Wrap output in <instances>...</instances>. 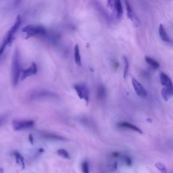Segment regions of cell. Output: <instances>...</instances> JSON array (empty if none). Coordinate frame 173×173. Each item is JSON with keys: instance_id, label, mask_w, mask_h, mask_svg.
Segmentation results:
<instances>
[{"instance_id": "ac0fdd59", "label": "cell", "mask_w": 173, "mask_h": 173, "mask_svg": "<svg viewBox=\"0 0 173 173\" xmlns=\"http://www.w3.org/2000/svg\"><path fill=\"white\" fill-rule=\"evenodd\" d=\"M57 154H58L60 156H61L62 158H64V159H67L69 160L70 158V155H69L68 152L65 150L64 149H60L58 150L57 151Z\"/></svg>"}, {"instance_id": "6da1fadb", "label": "cell", "mask_w": 173, "mask_h": 173, "mask_svg": "<svg viewBox=\"0 0 173 173\" xmlns=\"http://www.w3.org/2000/svg\"><path fill=\"white\" fill-rule=\"evenodd\" d=\"M22 72L21 60L20 51L18 49H16L14 52L12 62H11V83L14 86H16L21 79Z\"/></svg>"}, {"instance_id": "44dd1931", "label": "cell", "mask_w": 173, "mask_h": 173, "mask_svg": "<svg viewBox=\"0 0 173 173\" xmlns=\"http://www.w3.org/2000/svg\"><path fill=\"white\" fill-rule=\"evenodd\" d=\"M155 166L158 171H160V173H167V169L166 168V166L164 165L163 164L160 163V162H157L155 164Z\"/></svg>"}, {"instance_id": "9c48e42d", "label": "cell", "mask_w": 173, "mask_h": 173, "mask_svg": "<svg viewBox=\"0 0 173 173\" xmlns=\"http://www.w3.org/2000/svg\"><path fill=\"white\" fill-rule=\"evenodd\" d=\"M126 5V15H127L128 18L131 20V21L134 23L135 26H138L139 24V19L138 18L136 14L134 12L133 10H132V7L131 6L129 3L128 2H125Z\"/></svg>"}, {"instance_id": "277c9868", "label": "cell", "mask_w": 173, "mask_h": 173, "mask_svg": "<svg viewBox=\"0 0 173 173\" xmlns=\"http://www.w3.org/2000/svg\"><path fill=\"white\" fill-rule=\"evenodd\" d=\"M34 122L31 120H14L12 121V127L14 131H20L32 128Z\"/></svg>"}, {"instance_id": "603a6c76", "label": "cell", "mask_w": 173, "mask_h": 173, "mask_svg": "<svg viewBox=\"0 0 173 173\" xmlns=\"http://www.w3.org/2000/svg\"><path fill=\"white\" fill-rule=\"evenodd\" d=\"M122 159L124 160V162H125V163L128 166H131L132 165V160L131 158H130L129 156H127V155H125V156H123Z\"/></svg>"}, {"instance_id": "30bf717a", "label": "cell", "mask_w": 173, "mask_h": 173, "mask_svg": "<svg viewBox=\"0 0 173 173\" xmlns=\"http://www.w3.org/2000/svg\"><path fill=\"white\" fill-rule=\"evenodd\" d=\"M160 79L161 84L164 86V87H172V80L165 73H160Z\"/></svg>"}, {"instance_id": "e0dca14e", "label": "cell", "mask_w": 173, "mask_h": 173, "mask_svg": "<svg viewBox=\"0 0 173 173\" xmlns=\"http://www.w3.org/2000/svg\"><path fill=\"white\" fill-rule=\"evenodd\" d=\"M106 89L104 87V86L103 85H100L97 87V96L98 98L100 100L104 99L106 97Z\"/></svg>"}, {"instance_id": "7c38bea8", "label": "cell", "mask_w": 173, "mask_h": 173, "mask_svg": "<svg viewBox=\"0 0 173 173\" xmlns=\"http://www.w3.org/2000/svg\"><path fill=\"white\" fill-rule=\"evenodd\" d=\"M173 95V89L172 87H164L161 90V96H162L163 99L167 102Z\"/></svg>"}, {"instance_id": "52a82bcc", "label": "cell", "mask_w": 173, "mask_h": 173, "mask_svg": "<svg viewBox=\"0 0 173 173\" xmlns=\"http://www.w3.org/2000/svg\"><path fill=\"white\" fill-rule=\"evenodd\" d=\"M37 70H38V69H37V64L34 62H33L28 68L24 69V70H22L21 74V80H23L25 79H27L28 77L34 75V74L37 73Z\"/></svg>"}, {"instance_id": "8fae6325", "label": "cell", "mask_w": 173, "mask_h": 173, "mask_svg": "<svg viewBox=\"0 0 173 173\" xmlns=\"http://www.w3.org/2000/svg\"><path fill=\"white\" fill-rule=\"evenodd\" d=\"M119 126H120V127L121 128H125V129L132 130V131H136L137 132H139V133L140 134L143 133L142 131H141L139 128H138L137 126H135L134 125H132V124L127 122H122L119 123Z\"/></svg>"}, {"instance_id": "ba28073f", "label": "cell", "mask_w": 173, "mask_h": 173, "mask_svg": "<svg viewBox=\"0 0 173 173\" xmlns=\"http://www.w3.org/2000/svg\"><path fill=\"white\" fill-rule=\"evenodd\" d=\"M131 81L132 85L133 86V88L137 96L141 97H146L148 93H147V91L145 90V89L143 87V86L141 85L136 79H135V78H132Z\"/></svg>"}, {"instance_id": "ffe728a7", "label": "cell", "mask_w": 173, "mask_h": 173, "mask_svg": "<svg viewBox=\"0 0 173 173\" xmlns=\"http://www.w3.org/2000/svg\"><path fill=\"white\" fill-rule=\"evenodd\" d=\"M43 137L47 138V139H54V140H64V138L62 137L61 136H59V135H54V134H44Z\"/></svg>"}, {"instance_id": "d6986e66", "label": "cell", "mask_w": 173, "mask_h": 173, "mask_svg": "<svg viewBox=\"0 0 173 173\" xmlns=\"http://www.w3.org/2000/svg\"><path fill=\"white\" fill-rule=\"evenodd\" d=\"M123 60H124V62H125V68H124L123 76H124V78H126V76H127L129 69V62L127 57H126V56L123 57Z\"/></svg>"}, {"instance_id": "4316f807", "label": "cell", "mask_w": 173, "mask_h": 173, "mask_svg": "<svg viewBox=\"0 0 173 173\" xmlns=\"http://www.w3.org/2000/svg\"><path fill=\"white\" fill-rule=\"evenodd\" d=\"M28 139H29V141L31 144H33V137L32 136V135H29V137H28Z\"/></svg>"}, {"instance_id": "5bb4252c", "label": "cell", "mask_w": 173, "mask_h": 173, "mask_svg": "<svg viewBox=\"0 0 173 173\" xmlns=\"http://www.w3.org/2000/svg\"><path fill=\"white\" fill-rule=\"evenodd\" d=\"M159 34H160V37L161 39H162V41H164V42H166V43H171V38H170L168 34H167V33L165 30V28H164V26L162 24L160 25Z\"/></svg>"}, {"instance_id": "d4e9b609", "label": "cell", "mask_w": 173, "mask_h": 173, "mask_svg": "<svg viewBox=\"0 0 173 173\" xmlns=\"http://www.w3.org/2000/svg\"><path fill=\"white\" fill-rule=\"evenodd\" d=\"M118 167V163L116 162H115L114 163H112L110 166H109V169L111 171H116Z\"/></svg>"}, {"instance_id": "484cf974", "label": "cell", "mask_w": 173, "mask_h": 173, "mask_svg": "<svg viewBox=\"0 0 173 173\" xmlns=\"http://www.w3.org/2000/svg\"><path fill=\"white\" fill-rule=\"evenodd\" d=\"M114 158H119L120 156V154L119 152H113L112 154Z\"/></svg>"}, {"instance_id": "2e32d148", "label": "cell", "mask_w": 173, "mask_h": 173, "mask_svg": "<svg viewBox=\"0 0 173 173\" xmlns=\"http://www.w3.org/2000/svg\"><path fill=\"white\" fill-rule=\"evenodd\" d=\"M145 60L148 64L154 69H158L160 67V64L157 61H155L154 59L149 56H145Z\"/></svg>"}, {"instance_id": "83f0119b", "label": "cell", "mask_w": 173, "mask_h": 173, "mask_svg": "<svg viewBox=\"0 0 173 173\" xmlns=\"http://www.w3.org/2000/svg\"><path fill=\"white\" fill-rule=\"evenodd\" d=\"M0 173H4V169L2 168H0Z\"/></svg>"}, {"instance_id": "9a60e30c", "label": "cell", "mask_w": 173, "mask_h": 173, "mask_svg": "<svg viewBox=\"0 0 173 173\" xmlns=\"http://www.w3.org/2000/svg\"><path fill=\"white\" fill-rule=\"evenodd\" d=\"M74 61H75V63L78 66H81L82 64L81 57H80L79 47L78 45H76L75 46H74Z\"/></svg>"}, {"instance_id": "7a4b0ae2", "label": "cell", "mask_w": 173, "mask_h": 173, "mask_svg": "<svg viewBox=\"0 0 173 173\" xmlns=\"http://www.w3.org/2000/svg\"><path fill=\"white\" fill-rule=\"evenodd\" d=\"M21 24V16L18 15L16 17V21L14 22V24L11 26V28H10V30L8 31L6 35H5V38L4 39V41H3L2 45L0 46V57H2V54H4L7 46L10 45L11 42L13 41L14 37H15V34L17 31H18Z\"/></svg>"}, {"instance_id": "4fadbf2b", "label": "cell", "mask_w": 173, "mask_h": 173, "mask_svg": "<svg viewBox=\"0 0 173 173\" xmlns=\"http://www.w3.org/2000/svg\"><path fill=\"white\" fill-rule=\"evenodd\" d=\"M14 155L15 157L16 164L21 167L22 170H24L25 168V163L24 158H23L22 155L18 152H14Z\"/></svg>"}, {"instance_id": "7402d4cb", "label": "cell", "mask_w": 173, "mask_h": 173, "mask_svg": "<svg viewBox=\"0 0 173 173\" xmlns=\"http://www.w3.org/2000/svg\"><path fill=\"white\" fill-rule=\"evenodd\" d=\"M81 171L83 173H89V166L87 161H83L81 163Z\"/></svg>"}, {"instance_id": "cb8c5ba5", "label": "cell", "mask_w": 173, "mask_h": 173, "mask_svg": "<svg viewBox=\"0 0 173 173\" xmlns=\"http://www.w3.org/2000/svg\"><path fill=\"white\" fill-rule=\"evenodd\" d=\"M7 116H5V115H1V116H0V126L5 124Z\"/></svg>"}, {"instance_id": "5b68a950", "label": "cell", "mask_w": 173, "mask_h": 173, "mask_svg": "<svg viewBox=\"0 0 173 173\" xmlns=\"http://www.w3.org/2000/svg\"><path fill=\"white\" fill-rule=\"evenodd\" d=\"M74 89H75L78 96L80 99L83 100L88 104L89 102V89L84 83H79L74 86Z\"/></svg>"}, {"instance_id": "3957f363", "label": "cell", "mask_w": 173, "mask_h": 173, "mask_svg": "<svg viewBox=\"0 0 173 173\" xmlns=\"http://www.w3.org/2000/svg\"><path fill=\"white\" fill-rule=\"evenodd\" d=\"M22 32L24 34L26 38L28 39L32 37L45 35L46 34V29L42 26L30 24L23 28Z\"/></svg>"}, {"instance_id": "8992f818", "label": "cell", "mask_w": 173, "mask_h": 173, "mask_svg": "<svg viewBox=\"0 0 173 173\" xmlns=\"http://www.w3.org/2000/svg\"><path fill=\"white\" fill-rule=\"evenodd\" d=\"M107 4L111 10L114 11L115 16L118 19H120L123 14V8L121 2L119 0H114V1H108Z\"/></svg>"}]
</instances>
